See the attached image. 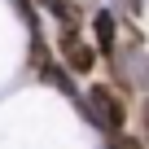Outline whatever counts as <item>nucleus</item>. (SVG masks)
<instances>
[{"instance_id":"7","label":"nucleus","mask_w":149,"mask_h":149,"mask_svg":"<svg viewBox=\"0 0 149 149\" xmlns=\"http://www.w3.org/2000/svg\"><path fill=\"white\" fill-rule=\"evenodd\" d=\"M123 5H127V13H132V18H140V9H145V0H123Z\"/></svg>"},{"instance_id":"4","label":"nucleus","mask_w":149,"mask_h":149,"mask_svg":"<svg viewBox=\"0 0 149 149\" xmlns=\"http://www.w3.org/2000/svg\"><path fill=\"white\" fill-rule=\"evenodd\" d=\"M40 74H44V79H48V84H53L57 92H66L70 101H79V88L70 84V74H66L61 66H53V61H40Z\"/></svg>"},{"instance_id":"5","label":"nucleus","mask_w":149,"mask_h":149,"mask_svg":"<svg viewBox=\"0 0 149 149\" xmlns=\"http://www.w3.org/2000/svg\"><path fill=\"white\" fill-rule=\"evenodd\" d=\"M44 5L57 13L61 26H79V0H44Z\"/></svg>"},{"instance_id":"6","label":"nucleus","mask_w":149,"mask_h":149,"mask_svg":"<svg viewBox=\"0 0 149 149\" xmlns=\"http://www.w3.org/2000/svg\"><path fill=\"white\" fill-rule=\"evenodd\" d=\"M18 9H22V22L31 31H40V18H35V5H31V0H18Z\"/></svg>"},{"instance_id":"3","label":"nucleus","mask_w":149,"mask_h":149,"mask_svg":"<svg viewBox=\"0 0 149 149\" xmlns=\"http://www.w3.org/2000/svg\"><path fill=\"white\" fill-rule=\"evenodd\" d=\"M92 31H97V48L110 57V53H118V22H114V13H97L92 18Z\"/></svg>"},{"instance_id":"1","label":"nucleus","mask_w":149,"mask_h":149,"mask_svg":"<svg viewBox=\"0 0 149 149\" xmlns=\"http://www.w3.org/2000/svg\"><path fill=\"white\" fill-rule=\"evenodd\" d=\"M84 105H88V114H92V127H105V132H123V123H127V105H123V97H114L105 84H92Z\"/></svg>"},{"instance_id":"2","label":"nucleus","mask_w":149,"mask_h":149,"mask_svg":"<svg viewBox=\"0 0 149 149\" xmlns=\"http://www.w3.org/2000/svg\"><path fill=\"white\" fill-rule=\"evenodd\" d=\"M57 48H61L66 66H70V70H79V74H88V70L97 66V53L84 44V35L74 31V26H61V35H57Z\"/></svg>"}]
</instances>
